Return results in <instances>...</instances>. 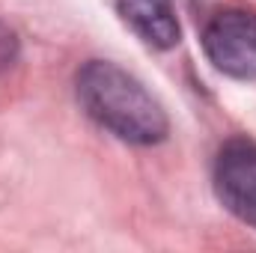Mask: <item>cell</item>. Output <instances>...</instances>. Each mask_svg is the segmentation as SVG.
<instances>
[{"label": "cell", "mask_w": 256, "mask_h": 253, "mask_svg": "<svg viewBox=\"0 0 256 253\" xmlns=\"http://www.w3.org/2000/svg\"><path fill=\"white\" fill-rule=\"evenodd\" d=\"M74 90L86 116L126 143L152 146L161 143L170 131L167 114L158 104V98L116 63H84L78 68Z\"/></svg>", "instance_id": "6da1fadb"}, {"label": "cell", "mask_w": 256, "mask_h": 253, "mask_svg": "<svg viewBox=\"0 0 256 253\" xmlns=\"http://www.w3.org/2000/svg\"><path fill=\"white\" fill-rule=\"evenodd\" d=\"M202 51L218 72L256 80V15L244 9L218 12L202 30Z\"/></svg>", "instance_id": "7a4b0ae2"}, {"label": "cell", "mask_w": 256, "mask_h": 253, "mask_svg": "<svg viewBox=\"0 0 256 253\" xmlns=\"http://www.w3.org/2000/svg\"><path fill=\"white\" fill-rule=\"evenodd\" d=\"M218 200L244 224L256 226V143L232 137L214 158Z\"/></svg>", "instance_id": "3957f363"}, {"label": "cell", "mask_w": 256, "mask_h": 253, "mask_svg": "<svg viewBox=\"0 0 256 253\" xmlns=\"http://www.w3.org/2000/svg\"><path fill=\"white\" fill-rule=\"evenodd\" d=\"M128 27L155 51H167L179 42V18L173 0H116Z\"/></svg>", "instance_id": "277c9868"}, {"label": "cell", "mask_w": 256, "mask_h": 253, "mask_svg": "<svg viewBox=\"0 0 256 253\" xmlns=\"http://www.w3.org/2000/svg\"><path fill=\"white\" fill-rule=\"evenodd\" d=\"M18 51H21V45H18L15 30H12L9 24H3V21H0V74H3V72H9V68L15 66Z\"/></svg>", "instance_id": "5b68a950"}]
</instances>
